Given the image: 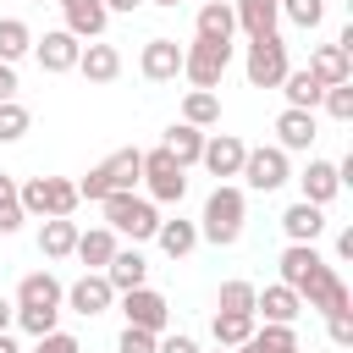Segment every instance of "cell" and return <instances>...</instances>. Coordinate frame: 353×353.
Masks as SVG:
<instances>
[{
	"label": "cell",
	"mask_w": 353,
	"mask_h": 353,
	"mask_svg": "<svg viewBox=\"0 0 353 353\" xmlns=\"http://www.w3.org/2000/svg\"><path fill=\"white\" fill-rule=\"evenodd\" d=\"M17 325L28 331V336H44V331H55L61 325V309H66V287L50 276V270H33V276H22L17 281Z\"/></svg>",
	"instance_id": "obj_1"
},
{
	"label": "cell",
	"mask_w": 353,
	"mask_h": 353,
	"mask_svg": "<svg viewBox=\"0 0 353 353\" xmlns=\"http://www.w3.org/2000/svg\"><path fill=\"white\" fill-rule=\"evenodd\" d=\"M243 215H248V199L237 182H215V193L204 199V215H199V237L215 243V248H232L243 237Z\"/></svg>",
	"instance_id": "obj_2"
},
{
	"label": "cell",
	"mask_w": 353,
	"mask_h": 353,
	"mask_svg": "<svg viewBox=\"0 0 353 353\" xmlns=\"http://www.w3.org/2000/svg\"><path fill=\"white\" fill-rule=\"evenodd\" d=\"M99 210H105V226H110L116 237H132V243H149L154 226H160L154 199H149V193H132V188H127V193H105Z\"/></svg>",
	"instance_id": "obj_3"
},
{
	"label": "cell",
	"mask_w": 353,
	"mask_h": 353,
	"mask_svg": "<svg viewBox=\"0 0 353 353\" xmlns=\"http://www.w3.org/2000/svg\"><path fill=\"white\" fill-rule=\"evenodd\" d=\"M138 176H143V149H116V154H105L83 182H77V199H105V193H127V188H138Z\"/></svg>",
	"instance_id": "obj_4"
},
{
	"label": "cell",
	"mask_w": 353,
	"mask_h": 353,
	"mask_svg": "<svg viewBox=\"0 0 353 353\" xmlns=\"http://www.w3.org/2000/svg\"><path fill=\"white\" fill-rule=\"evenodd\" d=\"M287 72H292V61H287V39H281V33H259V39H248V55H243V77H248V88H281Z\"/></svg>",
	"instance_id": "obj_5"
},
{
	"label": "cell",
	"mask_w": 353,
	"mask_h": 353,
	"mask_svg": "<svg viewBox=\"0 0 353 353\" xmlns=\"http://www.w3.org/2000/svg\"><path fill=\"white\" fill-rule=\"evenodd\" d=\"M17 199H22V210L39 215V221L72 215V210L83 204V199H77V182H66V176H28V182H17Z\"/></svg>",
	"instance_id": "obj_6"
},
{
	"label": "cell",
	"mask_w": 353,
	"mask_h": 353,
	"mask_svg": "<svg viewBox=\"0 0 353 353\" xmlns=\"http://www.w3.org/2000/svg\"><path fill=\"white\" fill-rule=\"evenodd\" d=\"M226 66H232V44H215V39L182 44V77H188L193 88H221Z\"/></svg>",
	"instance_id": "obj_7"
},
{
	"label": "cell",
	"mask_w": 353,
	"mask_h": 353,
	"mask_svg": "<svg viewBox=\"0 0 353 353\" xmlns=\"http://www.w3.org/2000/svg\"><path fill=\"white\" fill-rule=\"evenodd\" d=\"M138 182L149 188L154 204H182V193H188V165H176V160L154 143V149H143V176H138Z\"/></svg>",
	"instance_id": "obj_8"
},
{
	"label": "cell",
	"mask_w": 353,
	"mask_h": 353,
	"mask_svg": "<svg viewBox=\"0 0 353 353\" xmlns=\"http://www.w3.org/2000/svg\"><path fill=\"white\" fill-rule=\"evenodd\" d=\"M298 298H303V309H320V314H347V281L336 276V265H314L309 276H303V287H298Z\"/></svg>",
	"instance_id": "obj_9"
},
{
	"label": "cell",
	"mask_w": 353,
	"mask_h": 353,
	"mask_svg": "<svg viewBox=\"0 0 353 353\" xmlns=\"http://www.w3.org/2000/svg\"><path fill=\"white\" fill-rule=\"evenodd\" d=\"M254 193H276L281 182H292V165H287V149H276V143H259V149H248L243 154V171H237Z\"/></svg>",
	"instance_id": "obj_10"
},
{
	"label": "cell",
	"mask_w": 353,
	"mask_h": 353,
	"mask_svg": "<svg viewBox=\"0 0 353 353\" xmlns=\"http://www.w3.org/2000/svg\"><path fill=\"white\" fill-rule=\"evenodd\" d=\"M121 314H127V325H143V331H154V336L171 325V303H165V292H154L149 281L132 287V292H121Z\"/></svg>",
	"instance_id": "obj_11"
},
{
	"label": "cell",
	"mask_w": 353,
	"mask_h": 353,
	"mask_svg": "<svg viewBox=\"0 0 353 353\" xmlns=\"http://www.w3.org/2000/svg\"><path fill=\"white\" fill-rule=\"evenodd\" d=\"M110 303H116V287L105 281V270H83V276L66 287V309H72V314H83V320L105 314Z\"/></svg>",
	"instance_id": "obj_12"
},
{
	"label": "cell",
	"mask_w": 353,
	"mask_h": 353,
	"mask_svg": "<svg viewBox=\"0 0 353 353\" xmlns=\"http://www.w3.org/2000/svg\"><path fill=\"white\" fill-rule=\"evenodd\" d=\"M77 55H83V39L77 33H66V28H50L44 39H33V61L44 66V72H77Z\"/></svg>",
	"instance_id": "obj_13"
},
{
	"label": "cell",
	"mask_w": 353,
	"mask_h": 353,
	"mask_svg": "<svg viewBox=\"0 0 353 353\" xmlns=\"http://www.w3.org/2000/svg\"><path fill=\"white\" fill-rule=\"evenodd\" d=\"M243 154H248V143H243L237 132H204L199 165H204L210 176H237V171H243Z\"/></svg>",
	"instance_id": "obj_14"
},
{
	"label": "cell",
	"mask_w": 353,
	"mask_h": 353,
	"mask_svg": "<svg viewBox=\"0 0 353 353\" xmlns=\"http://www.w3.org/2000/svg\"><path fill=\"white\" fill-rule=\"evenodd\" d=\"M314 138H320L314 110H292V105H287V110L276 116V149H287V154H309Z\"/></svg>",
	"instance_id": "obj_15"
},
{
	"label": "cell",
	"mask_w": 353,
	"mask_h": 353,
	"mask_svg": "<svg viewBox=\"0 0 353 353\" xmlns=\"http://www.w3.org/2000/svg\"><path fill=\"white\" fill-rule=\"evenodd\" d=\"M138 72L149 77V83H171V77H182V44L176 39H149L143 44V55H138Z\"/></svg>",
	"instance_id": "obj_16"
},
{
	"label": "cell",
	"mask_w": 353,
	"mask_h": 353,
	"mask_svg": "<svg viewBox=\"0 0 353 353\" xmlns=\"http://www.w3.org/2000/svg\"><path fill=\"white\" fill-rule=\"evenodd\" d=\"M303 314V298L287 287V281H270L265 292H254V320H276V325H292Z\"/></svg>",
	"instance_id": "obj_17"
},
{
	"label": "cell",
	"mask_w": 353,
	"mask_h": 353,
	"mask_svg": "<svg viewBox=\"0 0 353 353\" xmlns=\"http://www.w3.org/2000/svg\"><path fill=\"white\" fill-rule=\"evenodd\" d=\"M298 188H303V199L309 204H331L336 193H342V171H336V160H309L303 171H298Z\"/></svg>",
	"instance_id": "obj_18"
},
{
	"label": "cell",
	"mask_w": 353,
	"mask_h": 353,
	"mask_svg": "<svg viewBox=\"0 0 353 353\" xmlns=\"http://www.w3.org/2000/svg\"><path fill=\"white\" fill-rule=\"evenodd\" d=\"M77 72H83L88 83H116V77H121V50L105 44V39H88L83 55H77Z\"/></svg>",
	"instance_id": "obj_19"
},
{
	"label": "cell",
	"mask_w": 353,
	"mask_h": 353,
	"mask_svg": "<svg viewBox=\"0 0 353 353\" xmlns=\"http://www.w3.org/2000/svg\"><path fill=\"white\" fill-rule=\"evenodd\" d=\"M281 232H287V243H320V232H325V210L309 204V199H298V204L281 210Z\"/></svg>",
	"instance_id": "obj_20"
},
{
	"label": "cell",
	"mask_w": 353,
	"mask_h": 353,
	"mask_svg": "<svg viewBox=\"0 0 353 353\" xmlns=\"http://www.w3.org/2000/svg\"><path fill=\"white\" fill-rule=\"evenodd\" d=\"M55 6H61V17H66V33H77V39H99L105 22H110L105 0H55Z\"/></svg>",
	"instance_id": "obj_21"
},
{
	"label": "cell",
	"mask_w": 353,
	"mask_h": 353,
	"mask_svg": "<svg viewBox=\"0 0 353 353\" xmlns=\"http://www.w3.org/2000/svg\"><path fill=\"white\" fill-rule=\"evenodd\" d=\"M232 33H237L232 0H204V6H199V22H193V39H215V44H232Z\"/></svg>",
	"instance_id": "obj_22"
},
{
	"label": "cell",
	"mask_w": 353,
	"mask_h": 353,
	"mask_svg": "<svg viewBox=\"0 0 353 353\" xmlns=\"http://www.w3.org/2000/svg\"><path fill=\"white\" fill-rule=\"evenodd\" d=\"M309 72L331 88V83H353V50L347 44H320L314 55H309Z\"/></svg>",
	"instance_id": "obj_23"
},
{
	"label": "cell",
	"mask_w": 353,
	"mask_h": 353,
	"mask_svg": "<svg viewBox=\"0 0 353 353\" xmlns=\"http://www.w3.org/2000/svg\"><path fill=\"white\" fill-rule=\"evenodd\" d=\"M105 281H110L116 292H132V287H143V281H149V259H143L138 248H116V254H110V265H105Z\"/></svg>",
	"instance_id": "obj_24"
},
{
	"label": "cell",
	"mask_w": 353,
	"mask_h": 353,
	"mask_svg": "<svg viewBox=\"0 0 353 353\" xmlns=\"http://www.w3.org/2000/svg\"><path fill=\"white\" fill-rule=\"evenodd\" d=\"M232 17H237V28H243L248 39H259V33H276L281 0H232Z\"/></svg>",
	"instance_id": "obj_25"
},
{
	"label": "cell",
	"mask_w": 353,
	"mask_h": 353,
	"mask_svg": "<svg viewBox=\"0 0 353 353\" xmlns=\"http://www.w3.org/2000/svg\"><path fill=\"white\" fill-rule=\"evenodd\" d=\"M160 149H165L176 165H199V154H204V127L171 121V127H165V138H160Z\"/></svg>",
	"instance_id": "obj_26"
},
{
	"label": "cell",
	"mask_w": 353,
	"mask_h": 353,
	"mask_svg": "<svg viewBox=\"0 0 353 353\" xmlns=\"http://www.w3.org/2000/svg\"><path fill=\"white\" fill-rule=\"evenodd\" d=\"M72 248H77V221L72 215H50L39 226V254L44 259H72Z\"/></svg>",
	"instance_id": "obj_27"
},
{
	"label": "cell",
	"mask_w": 353,
	"mask_h": 353,
	"mask_svg": "<svg viewBox=\"0 0 353 353\" xmlns=\"http://www.w3.org/2000/svg\"><path fill=\"white\" fill-rule=\"evenodd\" d=\"M116 248H121V243H116V232H110V226H88V232H77V248H72V254H77L88 270H105Z\"/></svg>",
	"instance_id": "obj_28"
},
{
	"label": "cell",
	"mask_w": 353,
	"mask_h": 353,
	"mask_svg": "<svg viewBox=\"0 0 353 353\" xmlns=\"http://www.w3.org/2000/svg\"><path fill=\"white\" fill-rule=\"evenodd\" d=\"M281 94H287V105H292V110H320L325 83H320L309 66H298V72H287V77H281Z\"/></svg>",
	"instance_id": "obj_29"
},
{
	"label": "cell",
	"mask_w": 353,
	"mask_h": 353,
	"mask_svg": "<svg viewBox=\"0 0 353 353\" xmlns=\"http://www.w3.org/2000/svg\"><path fill=\"white\" fill-rule=\"evenodd\" d=\"M154 243H160L171 259H188V254L199 248V221H182V215H176V221H160V226H154Z\"/></svg>",
	"instance_id": "obj_30"
},
{
	"label": "cell",
	"mask_w": 353,
	"mask_h": 353,
	"mask_svg": "<svg viewBox=\"0 0 353 353\" xmlns=\"http://www.w3.org/2000/svg\"><path fill=\"white\" fill-rule=\"evenodd\" d=\"M314 265H320V248H314V243H287V248H281V281H287L292 292L303 287V276H309Z\"/></svg>",
	"instance_id": "obj_31"
},
{
	"label": "cell",
	"mask_w": 353,
	"mask_h": 353,
	"mask_svg": "<svg viewBox=\"0 0 353 353\" xmlns=\"http://www.w3.org/2000/svg\"><path fill=\"white\" fill-rule=\"evenodd\" d=\"M254 314H232V309H215V320H210V336H215V347H237V342H248L254 336Z\"/></svg>",
	"instance_id": "obj_32"
},
{
	"label": "cell",
	"mask_w": 353,
	"mask_h": 353,
	"mask_svg": "<svg viewBox=\"0 0 353 353\" xmlns=\"http://www.w3.org/2000/svg\"><path fill=\"white\" fill-rule=\"evenodd\" d=\"M182 121H188V127H215V121H221V99H215V88H188V99H182Z\"/></svg>",
	"instance_id": "obj_33"
},
{
	"label": "cell",
	"mask_w": 353,
	"mask_h": 353,
	"mask_svg": "<svg viewBox=\"0 0 353 353\" xmlns=\"http://www.w3.org/2000/svg\"><path fill=\"white\" fill-rule=\"evenodd\" d=\"M28 50H33V28H28L22 17H0V61L17 66Z\"/></svg>",
	"instance_id": "obj_34"
},
{
	"label": "cell",
	"mask_w": 353,
	"mask_h": 353,
	"mask_svg": "<svg viewBox=\"0 0 353 353\" xmlns=\"http://www.w3.org/2000/svg\"><path fill=\"white\" fill-rule=\"evenodd\" d=\"M22 221H28V210H22V199H17V176L0 171V237L22 232Z\"/></svg>",
	"instance_id": "obj_35"
},
{
	"label": "cell",
	"mask_w": 353,
	"mask_h": 353,
	"mask_svg": "<svg viewBox=\"0 0 353 353\" xmlns=\"http://www.w3.org/2000/svg\"><path fill=\"white\" fill-rule=\"evenodd\" d=\"M28 127H33V110H28L22 99H0V143L28 138Z\"/></svg>",
	"instance_id": "obj_36"
},
{
	"label": "cell",
	"mask_w": 353,
	"mask_h": 353,
	"mask_svg": "<svg viewBox=\"0 0 353 353\" xmlns=\"http://www.w3.org/2000/svg\"><path fill=\"white\" fill-rule=\"evenodd\" d=\"M254 281H221V298H215V309H232V314H254Z\"/></svg>",
	"instance_id": "obj_37"
},
{
	"label": "cell",
	"mask_w": 353,
	"mask_h": 353,
	"mask_svg": "<svg viewBox=\"0 0 353 353\" xmlns=\"http://www.w3.org/2000/svg\"><path fill=\"white\" fill-rule=\"evenodd\" d=\"M281 17H287L292 28H309V33H314V28L325 22V0H281Z\"/></svg>",
	"instance_id": "obj_38"
},
{
	"label": "cell",
	"mask_w": 353,
	"mask_h": 353,
	"mask_svg": "<svg viewBox=\"0 0 353 353\" xmlns=\"http://www.w3.org/2000/svg\"><path fill=\"white\" fill-rule=\"evenodd\" d=\"M320 110H325L331 121H353V83H331V88L320 94Z\"/></svg>",
	"instance_id": "obj_39"
},
{
	"label": "cell",
	"mask_w": 353,
	"mask_h": 353,
	"mask_svg": "<svg viewBox=\"0 0 353 353\" xmlns=\"http://www.w3.org/2000/svg\"><path fill=\"white\" fill-rule=\"evenodd\" d=\"M28 353H83V342H77L72 331H61V325H55V331L33 336V347H28Z\"/></svg>",
	"instance_id": "obj_40"
},
{
	"label": "cell",
	"mask_w": 353,
	"mask_h": 353,
	"mask_svg": "<svg viewBox=\"0 0 353 353\" xmlns=\"http://www.w3.org/2000/svg\"><path fill=\"white\" fill-rule=\"evenodd\" d=\"M154 331H143V325H127L121 336H116V353H154Z\"/></svg>",
	"instance_id": "obj_41"
},
{
	"label": "cell",
	"mask_w": 353,
	"mask_h": 353,
	"mask_svg": "<svg viewBox=\"0 0 353 353\" xmlns=\"http://www.w3.org/2000/svg\"><path fill=\"white\" fill-rule=\"evenodd\" d=\"M325 336L331 347H353V314H325Z\"/></svg>",
	"instance_id": "obj_42"
},
{
	"label": "cell",
	"mask_w": 353,
	"mask_h": 353,
	"mask_svg": "<svg viewBox=\"0 0 353 353\" xmlns=\"http://www.w3.org/2000/svg\"><path fill=\"white\" fill-rule=\"evenodd\" d=\"M154 353H199V342H193V336H182V331H176V336H165V331H160Z\"/></svg>",
	"instance_id": "obj_43"
},
{
	"label": "cell",
	"mask_w": 353,
	"mask_h": 353,
	"mask_svg": "<svg viewBox=\"0 0 353 353\" xmlns=\"http://www.w3.org/2000/svg\"><path fill=\"white\" fill-rule=\"evenodd\" d=\"M0 99H17V66L0 61Z\"/></svg>",
	"instance_id": "obj_44"
},
{
	"label": "cell",
	"mask_w": 353,
	"mask_h": 353,
	"mask_svg": "<svg viewBox=\"0 0 353 353\" xmlns=\"http://www.w3.org/2000/svg\"><path fill=\"white\" fill-rule=\"evenodd\" d=\"M336 259H353V226L336 232Z\"/></svg>",
	"instance_id": "obj_45"
},
{
	"label": "cell",
	"mask_w": 353,
	"mask_h": 353,
	"mask_svg": "<svg viewBox=\"0 0 353 353\" xmlns=\"http://www.w3.org/2000/svg\"><path fill=\"white\" fill-rule=\"evenodd\" d=\"M138 6H143V0H105V11H110V17H116V11H121V17H132Z\"/></svg>",
	"instance_id": "obj_46"
},
{
	"label": "cell",
	"mask_w": 353,
	"mask_h": 353,
	"mask_svg": "<svg viewBox=\"0 0 353 353\" xmlns=\"http://www.w3.org/2000/svg\"><path fill=\"white\" fill-rule=\"evenodd\" d=\"M11 325H17V303H11V298H0V331H11Z\"/></svg>",
	"instance_id": "obj_47"
},
{
	"label": "cell",
	"mask_w": 353,
	"mask_h": 353,
	"mask_svg": "<svg viewBox=\"0 0 353 353\" xmlns=\"http://www.w3.org/2000/svg\"><path fill=\"white\" fill-rule=\"evenodd\" d=\"M0 353H22V347H17V336H11V331H0Z\"/></svg>",
	"instance_id": "obj_48"
},
{
	"label": "cell",
	"mask_w": 353,
	"mask_h": 353,
	"mask_svg": "<svg viewBox=\"0 0 353 353\" xmlns=\"http://www.w3.org/2000/svg\"><path fill=\"white\" fill-rule=\"evenodd\" d=\"M143 6H182V0H143Z\"/></svg>",
	"instance_id": "obj_49"
},
{
	"label": "cell",
	"mask_w": 353,
	"mask_h": 353,
	"mask_svg": "<svg viewBox=\"0 0 353 353\" xmlns=\"http://www.w3.org/2000/svg\"><path fill=\"white\" fill-rule=\"evenodd\" d=\"M28 6H55V0H28Z\"/></svg>",
	"instance_id": "obj_50"
},
{
	"label": "cell",
	"mask_w": 353,
	"mask_h": 353,
	"mask_svg": "<svg viewBox=\"0 0 353 353\" xmlns=\"http://www.w3.org/2000/svg\"><path fill=\"white\" fill-rule=\"evenodd\" d=\"M281 353H298V347H281Z\"/></svg>",
	"instance_id": "obj_51"
},
{
	"label": "cell",
	"mask_w": 353,
	"mask_h": 353,
	"mask_svg": "<svg viewBox=\"0 0 353 353\" xmlns=\"http://www.w3.org/2000/svg\"><path fill=\"white\" fill-rule=\"evenodd\" d=\"M215 353H232V347H215Z\"/></svg>",
	"instance_id": "obj_52"
},
{
	"label": "cell",
	"mask_w": 353,
	"mask_h": 353,
	"mask_svg": "<svg viewBox=\"0 0 353 353\" xmlns=\"http://www.w3.org/2000/svg\"><path fill=\"white\" fill-rule=\"evenodd\" d=\"M199 6H204V0H199Z\"/></svg>",
	"instance_id": "obj_53"
}]
</instances>
